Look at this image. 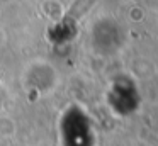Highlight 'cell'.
<instances>
[{
  "label": "cell",
  "instance_id": "6da1fadb",
  "mask_svg": "<svg viewBox=\"0 0 158 146\" xmlns=\"http://www.w3.org/2000/svg\"><path fill=\"white\" fill-rule=\"evenodd\" d=\"M95 2H97V0H77V2L70 7L68 12H66V19L72 20V22H73V20H77V19H80V17H82Z\"/></svg>",
  "mask_w": 158,
  "mask_h": 146
}]
</instances>
